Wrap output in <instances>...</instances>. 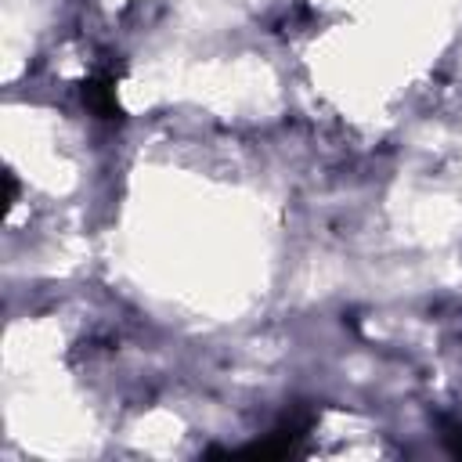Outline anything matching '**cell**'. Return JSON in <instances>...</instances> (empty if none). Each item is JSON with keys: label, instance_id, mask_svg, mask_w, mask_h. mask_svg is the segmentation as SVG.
I'll return each instance as SVG.
<instances>
[{"label": "cell", "instance_id": "6da1fadb", "mask_svg": "<svg viewBox=\"0 0 462 462\" xmlns=\"http://www.w3.org/2000/svg\"><path fill=\"white\" fill-rule=\"evenodd\" d=\"M310 426H314V411L310 408H292L267 433V440H256V444H249V448H242L235 455H242V458H289V455H300L303 451V437L310 433Z\"/></svg>", "mask_w": 462, "mask_h": 462}, {"label": "cell", "instance_id": "3957f363", "mask_svg": "<svg viewBox=\"0 0 462 462\" xmlns=\"http://www.w3.org/2000/svg\"><path fill=\"white\" fill-rule=\"evenodd\" d=\"M440 430H444L440 437H444L448 451H451V455H462V422H458V419H448V415H444V419H440Z\"/></svg>", "mask_w": 462, "mask_h": 462}, {"label": "cell", "instance_id": "7a4b0ae2", "mask_svg": "<svg viewBox=\"0 0 462 462\" xmlns=\"http://www.w3.org/2000/svg\"><path fill=\"white\" fill-rule=\"evenodd\" d=\"M83 105L97 116V119H123L119 97H116V76L112 72H97L83 83Z\"/></svg>", "mask_w": 462, "mask_h": 462}]
</instances>
